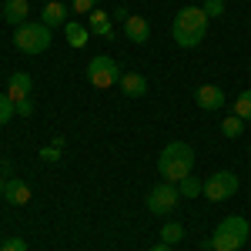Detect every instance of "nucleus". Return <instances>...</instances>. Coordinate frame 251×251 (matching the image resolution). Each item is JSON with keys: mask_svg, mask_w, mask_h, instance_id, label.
<instances>
[{"mask_svg": "<svg viewBox=\"0 0 251 251\" xmlns=\"http://www.w3.org/2000/svg\"><path fill=\"white\" fill-rule=\"evenodd\" d=\"M208 34V14L201 7H184L174 14V24H171V37L177 47H198Z\"/></svg>", "mask_w": 251, "mask_h": 251, "instance_id": "1", "label": "nucleus"}, {"mask_svg": "<svg viewBox=\"0 0 251 251\" xmlns=\"http://www.w3.org/2000/svg\"><path fill=\"white\" fill-rule=\"evenodd\" d=\"M157 171L164 181H184L194 171V148L184 141H171L157 157Z\"/></svg>", "mask_w": 251, "mask_h": 251, "instance_id": "2", "label": "nucleus"}, {"mask_svg": "<svg viewBox=\"0 0 251 251\" xmlns=\"http://www.w3.org/2000/svg\"><path fill=\"white\" fill-rule=\"evenodd\" d=\"M251 238V228L248 221L241 218V214H231V218H225L211 234V251H238L245 248Z\"/></svg>", "mask_w": 251, "mask_h": 251, "instance_id": "3", "label": "nucleus"}, {"mask_svg": "<svg viewBox=\"0 0 251 251\" xmlns=\"http://www.w3.org/2000/svg\"><path fill=\"white\" fill-rule=\"evenodd\" d=\"M14 44H17L24 54H44L50 47V27H44L37 20H27L14 30Z\"/></svg>", "mask_w": 251, "mask_h": 251, "instance_id": "4", "label": "nucleus"}, {"mask_svg": "<svg viewBox=\"0 0 251 251\" xmlns=\"http://www.w3.org/2000/svg\"><path fill=\"white\" fill-rule=\"evenodd\" d=\"M87 80H91V87H111L121 80V71L107 54H100V57H91L87 64Z\"/></svg>", "mask_w": 251, "mask_h": 251, "instance_id": "5", "label": "nucleus"}, {"mask_svg": "<svg viewBox=\"0 0 251 251\" xmlns=\"http://www.w3.org/2000/svg\"><path fill=\"white\" fill-rule=\"evenodd\" d=\"M177 198H181L177 184H174V181H161V184H154L151 194H148V208H151V214H168V211H174Z\"/></svg>", "mask_w": 251, "mask_h": 251, "instance_id": "6", "label": "nucleus"}, {"mask_svg": "<svg viewBox=\"0 0 251 251\" xmlns=\"http://www.w3.org/2000/svg\"><path fill=\"white\" fill-rule=\"evenodd\" d=\"M234 191H238V177L231 171H218L204 181V198H211V201H225Z\"/></svg>", "mask_w": 251, "mask_h": 251, "instance_id": "7", "label": "nucleus"}, {"mask_svg": "<svg viewBox=\"0 0 251 251\" xmlns=\"http://www.w3.org/2000/svg\"><path fill=\"white\" fill-rule=\"evenodd\" d=\"M194 100H198L201 111H218V107H225V91L214 87V84H201L194 91Z\"/></svg>", "mask_w": 251, "mask_h": 251, "instance_id": "8", "label": "nucleus"}, {"mask_svg": "<svg viewBox=\"0 0 251 251\" xmlns=\"http://www.w3.org/2000/svg\"><path fill=\"white\" fill-rule=\"evenodd\" d=\"M67 14H71V7H64L60 0H47L44 10H40V24L44 27H64L67 24Z\"/></svg>", "mask_w": 251, "mask_h": 251, "instance_id": "9", "label": "nucleus"}, {"mask_svg": "<svg viewBox=\"0 0 251 251\" xmlns=\"http://www.w3.org/2000/svg\"><path fill=\"white\" fill-rule=\"evenodd\" d=\"M30 91H34V80H30V74H24V71L10 74V87H7V94H10V100H14V104H20V100H30Z\"/></svg>", "mask_w": 251, "mask_h": 251, "instance_id": "10", "label": "nucleus"}, {"mask_svg": "<svg viewBox=\"0 0 251 251\" xmlns=\"http://www.w3.org/2000/svg\"><path fill=\"white\" fill-rule=\"evenodd\" d=\"M124 34H127V40H134V44H144V40L151 37V24L144 17H134L131 14V17L124 20Z\"/></svg>", "mask_w": 251, "mask_h": 251, "instance_id": "11", "label": "nucleus"}, {"mask_svg": "<svg viewBox=\"0 0 251 251\" xmlns=\"http://www.w3.org/2000/svg\"><path fill=\"white\" fill-rule=\"evenodd\" d=\"M117 84H121V91L127 97H144L148 94V77H144V74H121Z\"/></svg>", "mask_w": 251, "mask_h": 251, "instance_id": "12", "label": "nucleus"}, {"mask_svg": "<svg viewBox=\"0 0 251 251\" xmlns=\"http://www.w3.org/2000/svg\"><path fill=\"white\" fill-rule=\"evenodd\" d=\"M27 14H30V0H7L3 3V17L10 20L14 27L27 24Z\"/></svg>", "mask_w": 251, "mask_h": 251, "instance_id": "13", "label": "nucleus"}, {"mask_svg": "<svg viewBox=\"0 0 251 251\" xmlns=\"http://www.w3.org/2000/svg\"><path fill=\"white\" fill-rule=\"evenodd\" d=\"M64 37H67V44H71V47H84V44H87V37H91V30H87L80 20H67V24H64Z\"/></svg>", "mask_w": 251, "mask_h": 251, "instance_id": "14", "label": "nucleus"}, {"mask_svg": "<svg viewBox=\"0 0 251 251\" xmlns=\"http://www.w3.org/2000/svg\"><path fill=\"white\" fill-rule=\"evenodd\" d=\"M87 30H91L94 37H114V27H111V17H107L104 10H94V14H91V24H87Z\"/></svg>", "mask_w": 251, "mask_h": 251, "instance_id": "15", "label": "nucleus"}, {"mask_svg": "<svg viewBox=\"0 0 251 251\" xmlns=\"http://www.w3.org/2000/svg\"><path fill=\"white\" fill-rule=\"evenodd\" d=\"M3 198H7L10 204H27V201H30V188H27L24 181H17V177H10V181H7Z\"/></svg>", "mask_w": 251, "mask_h": 251, "instance_id": "16", "label": "nucleus"}, {"mask_svg": "<svg viewBox=\"0 0 251 251\" xmlns=\"http://www.w3.org/2000/svg\"><path fill=\"white\" fill-rule=\"evenodd\" d=\"M177 191L184 198H198V194H204V181H198L194 174H188L184 181H177Z\"/></svg>", "mask_w": 251, "mask_h": 251, "instance_id": "17", "label": "nucleus"}, {"mask_svg": "<svg viewBox=\"0 0 251 251\" xmlns=\"http://www.w3.org/2000/svg\"><path fill=\"white\" fill-rule=\"evenodd\" d=\"M184 238V228L177 225V221H168L164 228H161V245H177Z\"/></svg>", "mask_w": 251, "mask_h": 251, "instance_id": "18", "label": "nucleus"}, {"mask_svg": "<svg viewBox=\"0 0 251 251\" xmlns=\"http://www.w3.org/2000/svg\"><path fill=\"white\" fill-rule=\"evenodd\" d=\"M234 114L241 117V121H251V91H241V94L234 97Z\"/></svg>", "mask_w": 251, "mask_h": 251, "instance_id": "19", "label": "nucleus"}, {"mask_svg": "<svg viewBox=\"0 0 251 251\" xmlns=\"http://www.w3.org/2000/svg\"><path fill=\"white\" fill-rule=\"evenodd\" d=\"M241 131H245V121H241L238 114L225 117V124H221V134L225 137H241Z\"/></svg>", "mask_w": 251, "mask_h": 251, "instance_id": "20", "label": "nucleus"}, {"mask_svg": "<svg viewBox=\"0 0 251 251\" xmlns=\"http://www.w3.org/2000/svg\"><path fill=\"white\" fill-rule=\"evenodd\" d=\"M14 114H17V104L10 100V94H0V124H10Z\"/></svg>", "mask_w": 251, "mask_h": 251, "instance_id": "21", "label": "nucleus"}, {"mask_svg": "<svg viewBox=\"0 0 251 251\" xmlns=\"http://www.w3.org/2000/svg\"><path fill=\"white\" fill-rule=\"evenodd\" d=\"M201 10L208 14V20L221 17V14H225V0H204V7H201Z\"/></svg>", "mask_w": 251, "mask_h": 251, "instance_id": "22", "label": "nucleus"}, {"mask_svg": "<svg viewBox=\"0 0 251 251\" xmlns=\"http://www.w3.org/2000/svg\"><path fill=\"white\" fill-rule=\"evenodd\" d=\"M71 10H77V14H94L97 0H71Z\"/></svg>", "mask_w": 251, "mask_h": 251, "instance_id": "23", "label": "nucleus"}, {"mask_svg": "<svg viewBox=\"0 0 251 251\" xmlns=\"http://www.w3.org/2000/svg\"><path fill=\"white\" fill-rule=\"evenodd\" d=\"M0 251H27V241L24 238H10V241H3Z\"/></svg>", "mask_w": 251, "mask_h": 251, "instance_id": "24", "label": "nucleus"}, {"mask_svg": "<svg viewBox=\"0 0 251 251\" xmlns=\"http://www.w3.org/2000/svg\"><path fill=\"white\" fill-rule=\"evenodd\" d=\"M40 157H44L47 164H54V161H60V148H54V144H50V148H44V151H40Z\"/></svg>", "mask_w": 251, "mask_h": 251, "instance_id": "25", "label": "nucleus"}, {"mask_svg": "<svg viewBox=\"0 0 251 251\" xmlns=\"http://www.w3.org/2000/svg\"><path fill=\"white\" fill-rule=\"evenodd\" d=\"M17 114L20 117H30V114H34V104H30V100H20V104H17Z\"/></svg>", "mask_w": 251, "mask_h": 251, "instance_id": "26", "label": "nucleus"}, {"mask_svg": "<svg viewBox=\"0 0 251 251\" xmlns=\"http://www.w3.org/2000/svg\"><path fill=\"white\" fill-rule=\"evenodd\" d=\"M151 251H171V245H157V248H151Z\"/></svg>", "mask_w": 251, "mask_h": 251, "instance_id": "27", "label": "nucleus"}, {"mask_svg": "<svg viewBox=\"0 0 251 251\" xmlns=\"http://www.w3.org/2000/svg\"><path fill=\"white\" fill-rule=\"evenodd\" d=\"M3 191H7V181H3V177H0V198H3Z\"/></svg>", "mask_w": 251, "mask_h": 251, "instance_id": "28", "label": "nucleus"}, {"mask_svg": "<svg viewBox=\"0 0 251 251\" xmlns=\"http://www.w3.org/2000/svg\"><path fill=\"white\" fill-rule=\"evenodd\" d=\"M0 245H3V241H0Z\"/></svg>", "mask_w": 251, "mask_h": 251, "instance_id": "29", "label": "nucleus"}]
</instances>
